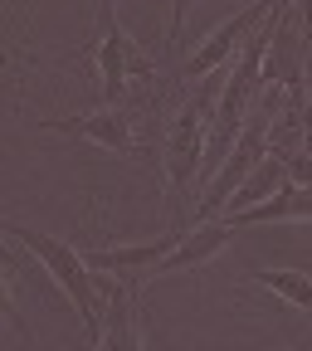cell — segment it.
Returning a JSON list of instances; mask_svg holds the SVG:
<instances>
[{"label":"cell","instance_id":"cell-11","mask_svg":"<svg viewBox=\"0 0 312 351\" xmlns=\"http://www.w3.org/2000/svg\"><path fill=\"white\" fill-rule=\"evenodd\" d=\"M249 283L283 298L293 313H312V274H302V269H259V274H249Z\"/></svg>","mask_w":312,"mask_h":351},{"label":"cell","instance_id":"cell-10","mask_svg":"<svg viewBox=\"0 0 312 351\" xmlns=\"http://www.w3.org/2000/svg\"><path fill=\"white\" fill-rule=\"evenodd\" d=\"M288 181V171H283V161L274 156V152H263L249 171H244V181L230 191V200L225 205H219V215H235V210H244V205H254V200H263V195H274L278 186ZM215 215V219H219Z\"/></svg>","mask_w":312,"mask_h":351},{"label":"cell","instance_id":"cell-4","mask_svg":"<svg viewBox=\"0 0 312 351\" xmlns=\"http://www.w3.org/2000/svg\"><path fill=\"white\" fill-rule=\"evenodd\" d=\"M274 5H278V0H254L249 10L230 15L225 25H215V29H210V34L195 44L191 54H181V69H176V73H181L186 83H195V78H205V73H215V69H225V64L235 59V49L249 39V29H254L263 15H269Z\"/></svg>","mask_w":312,"mask_h":351},{"label":"cell","instance_id":"cell-8","mask_svg":"<svg viewBox=\"0 0 312 351\" xmlns=\"http://www.w3.org/2000/svg\"><path fill=\"white\" fill-rule=\"evenodd\" d=\"M176 244V234H161V239H147V244H122V249H78V258L88 269H98L108 278H122V283H147V274L156 269V258Z\"/></svg>","mask_w":312,"mask_h":351},{"label":"cell","instance_id":"cell-12","mask_svg":"<svg viewBox=\"0 0 312 351\" xmlns=\"http://www.w3.org/2000/svg\"><path fill=\"white\" fill-rule=\"evenodd\" d=\"M186 15H191V0H171V29H166V49L181 59L186 54Z\"/></svg>","mask_w":312,"mask_h":351},{"label":"cell","instance_id":"cell-14","mask_svg":"<svg viewBox=\"0 0 312 351\" xmlns=\"http://www.w3.org/2000/svg\"><path fill=\"white\" fill-rule=\"evenodd\" d=\"M0 263H5V249H0Z\"/></svg>","mask_w":312,"mask_h":351},{"label":"cell","instance_id":"cell-3","mask_svg":"<svg viewBox=\"0 0 312 351\" xmlns=\"http://www.w3.org/2000/svg\"><path fill=\"white\" fill-rule=\"evenodd\" d=\"M93 64H98V98L103 103H122V93L137 78H156V59L117 25L112 0H103V39L93 49Z\"/></svg>","mask_w":312,"mask_h":351},{"label":"cell","instance_id":"cell-1","mask_svg":"<svg viewBox=\"0 0 312 351\" xmlns=\"http://www.w3.org/2000/svg\"><path fill=\"white\" fill-rule=\"evenodd\" d=\"M215 93H219V69L195 78V88L186 93V103L176 108V117L166 122V137H161V176L171 186V234L186 230L191 186H195L200 161H205V132H210Z\"/></svg>","mask_w":312,"mask_h":351},{"label":"cell","instance_id":"cell-7","mask_svg":"<svg viewBox=\"0 0 312 351\" xmlns=\"http://www.w3.org/2000/svg\"><path fill=\"white\" fill-rule=\"evenodd\" d=\"M108 307L98 317V332L88 341V351H142V332H137V288L122 278H103Z\"/></svg>","mask_w":312,"mask_h":351},{"label":"cell","instance_id":"cell-5","mask_svg":"<svg viewBox=\"0 0 312 351\" xmlns=\"http://www.w3.org/2000/svg\"><path fill=\"white\" fill-rule=\"evenodd\" d=\"M39 127L49 132H69V137H83L103 152H117V156H142V142L132 132V117L122 103H103L93 112H78V117H39Z\"/></svg>","mask_w":312,"mask_h":351},{"label":"cell","instance_id":"cell-9","mask_svg":"<svg viewBox=\"0 0 312 351\" xmlns=\"http://www.w3.org/2000/svg\"><path fill=\"white\" fill-rule=\"evenodd\" d=\"M307 215H312V186L283 181L274 195H263V200H254L235 215H219V219L235 225V230H249V225H269V219H307Z\"/></svg>","mask_w":312,"mask_h":351},{"label":"cell","instance_id":"cell-13","mask_svg":"<svg viewBox=\"0 0 312 351\" xmlns=\"http://www.w3.org/2000/svg\"><path fill=\"white\" fill-rule=\"evenodd\" d=\"M0 317H5V322H10V327H15V332H20L25 341H29V327H25V317L15 313V298H10V288H5V278H0Z\"/></svg>","mask_w":312,"mask_h":351},{"label":"cell","instance_id":"cell-2","mask_svg":"<svg viewBox=\"0 0 312 351\" xmlns=\"http://www.w3.org/2000/svg\"><path fill=\"white\" fill-rule=\"evenodd\" d=\"M0 234H10L15 244H25V249L44 263V274H49V278L64 288V298L78 307V317H83V327H88V341H93L98 317H103V302H98V274L78 258V249H73V244H64V239H54V234H39V230L10 225V219L0 225Z\"/></svg>","mask_w":312,"mask_h":351},{"label":"cell","instance_id":"cell-6","mask_svg":"<svg viewBox=\"0 0 312 351\" xmlns=\"http://www.w3.org/2000/svg\"><path fill=\"white\" fill-rule=\"evenodd\" d=\"M239 230L225 225V219H200V225H186L181 234H176V244L156 258V269L147 278H166V274H191V269H205V263L225 249Z\"/></svg>","mask_w":312,"mask_h":351}]
</instances>
